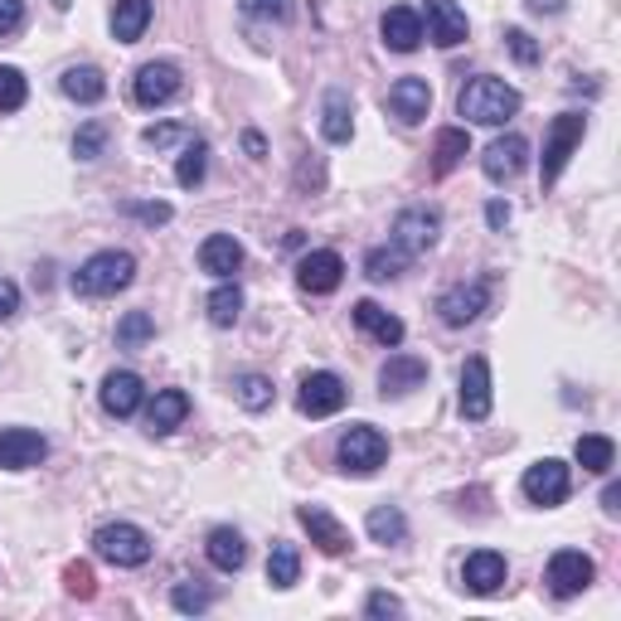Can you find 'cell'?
<instances>
[{"instance_id":"11","label":"cell","mask_w":621,"mask_h":621,"mask_svg":"<svg viewBox=\"0 0 621 621\" xmlns=\"http://www.w3.org/2000/svg\"><path fill=\"white\" fill-rule=\"evenodd\" d=\"M438 233H442V214L438 209H428V204H413V209H403V214L393 219V243H399L408 258L428 253V248L438 243Z\"/></svg>"},{"instance_id":"7","label":"cell","mask_w":621,"mask_h":621,"mask_svg":"<svg viewBox=\"0 0 621 621\" xmlns=\"http://www.w3.org/2000/svg\"><path fill=\"white\" fill-rule=\"evenodd\" d=\"M485 301H491V277H475V282H457V287H447V292L438 297V315H442V325H471L475 315L485 311Z\"/></svg>"},{"instance_id":"6","label":"cell","mask_w":621,"mask_h":621,"mask_svg":"<svg viewBox=\"0 0 621 621\" xmlns=\"http://www.w3.org/2000/svg\"><path fill=\"white\" fill-rule=\"evenodd\" d=\"M180 88H184V73L170 59L141 63L137 78H131V98H137V108H166L170 98H180Z\"/></svg>"},{"instance_id":"12","label":"cell","mask_w":621,"mask_h":621,"mask_svg":"<svg viewBox=\"0 0 621 621\" xmlns=\"http://www.w3.org/2000/svg\"><path fill=\"white\" fill-rule=\"evenodd\" d=\"M524 166H530V141H524L520 131H505V137H495L491 147H485V156H481L485 180H495V184L514 180Z\"/></svg>"},{"instance_id":"37","label":"cell","mask_w":621,"mask_h":621,"mask_svg":"<svg viewBox=\"0 0 621 621\" xmlns=\"http://www.w3.org/2000/svg\"><path fill=\"white\" fill-rule=\"evenodd\" d=\"M151 335H156V315L151 311H127L122 321H117V345H122V350L147 345Z\"/></svg>"},{"instance_id":"30","label":"cell","mask_w":621,"mask_h":621,"mask_svg":"<svg viewBox=\"0 0 621 621\" xmlns=\"http://www.w3.org/2000/svg\"><path fill=\"white\" fill-rule=\"evenodd\" d=\"M147 24H151V0H117L112 34L122 39V44H137V39L147 34Z\"/></svg>"},{"instance_id":"42","label":"cell","mask_w":621,"mask_h":621,"mask_svg":"<svg viewBox=\"0 0 621 621\" xmlns=\"http://www.w3.org/2000/svg\"><path fill=\"white\" fill-rule=\"evenodd\" d=\"M63 588H69V598H92V592H98V578H92V568L88 563H69L63 568Z\"/></svg>"},{"instance_id":"45","label":"cell","mask_w":621,"mask_h":621,"mask_svg":"<svg viewBox=\"0 0 621 621\" xmlns=\"http://www.w3.org/2000/svg\"><path fill=\"white\" fill-rule=\"evenodd\" d=\"M184 137H190V131H184V127L166 122V127H151V131H147V137H141V141H147L151 151H166V147H176V141H184Z\"/></svg>"},{"instance_id":"29","label":"cell","mask_w":621,"mask_h":621,"mask_svg":"<svg viewBox=\"0 0 621 621\" xmlns=\"http://www.w3.org/2000/svg\"><path fill=\"white\" fill-rule=\"evenodd\" d=\"M471 151V137L461 127H442L438 141H432V176H452V170L467 161Z\"/></svg>"},{"instance_id":"27","label":"cell","mask_w":621,"mask_h":621,"mask_svg":"<svg viewBox=\"0 0 621 621\" xmlns=\"http://www.w3.org/2000/svg\"><path fill=\"white\" fill-rule=\"evenodd\" d=\"M204 553H209V563H214L219 573H238V568L248 563V544H243V534H238V530H229V524H219V530H209V544H204Z\"/></svg>"},{"instance_id":"13","label":"cell","mask_w":621,"mask_h":621,"mask_svg":"<svg viewBox=\"0 0 621 621\" xmlns=\"http://www.w3.org/2000/svg\"><path fill=\"white\" fill-rule=\"evenodd\" d=\"M297 520H301V530L311 534V544L321 549V553H330V559H340V553H350V549H354L350 530H345V524H340L325 505H301V510H297Z\"/></svg>"},{"instance_id":"14","label":"cell","mask_w":621,"mask_h":621,"mask_svg":"<svg viewBox=\"0 0 621 621\" xmlns=\"http://www.w3.org/2000/svg\"><path fill=\"white\" fill-rule=\"evenodd\" d=\"M49 457L44 432L34 428H0V467L6 471H30Z\"/></svg>"},{"instance_id":"31","label":"cell","mask_w":621,"mask_h":621,"mask_svg":"<svg viewBox=\"0 0 621 621\" xmlns=\"http://www.w3.org/2000/svg\"><path fill=\"white\" fill-rule=\"evenodd\" d=\"M364 530H369V539L374 544H403L408 539V520H403V510L399 505H374L369 510V520H364Z\"/></svg>"},{"instance_id":"34","label":"cell","mask_w":621,"mask_h":621,"mask_svg":"<svg viewBox=\"0 0 621 621\" xmlns=\"http://www.w3.org/2000/svg\"><path fill=\"white\" fill-rule=\"evenodd\" d=\"M403 268H408V253L399 243L369 248V253H364V277H369V282H393V277H403Z\"/></svg>"},{"instance_id":"3","label":"cell","mask_w":621,"mask_h":621,"mask_svg":"<svg viewBox=\"0 0 621 621\" xmlns=\"http://www.w3.org/2000/svg\"><path fill=\"white\" fill-rule=\"evenodd\" d=\"M335 461L345 475H374L389 461V438L379 428H369V422H354L335 447Z\"/></svg>"},{"instance_id":"5","label":"cell","mask_w":621,"mask_h":621,"mask_svg":"<svg viewBox=\"0 0 621 621\" xmlns=\"http://www.w3.org/2000/svg\"><path fill=\"white\" fill-rule=\"evenodd\" d=\"M92 549H98V559H108L117 568H141L151 559V534L141 530V524H102L98 534H92Z\"/></svg>"},{"instance_id":"24","label":"cell","mask_w":621,"mask_h":621,"mask_svg":"<svg viewBox=\"0 0 621 621\" xmlns=\"http://www.w3.org/2000/svg\"><path fill=\"white\" fill-rule=\"evenodd\" d=\"M190 418V393L184 389H161L147 408V432L151 438H166V432H176L180 422Z\"/></svg>"},{"instance_id":"21","label":"cell","mask_w":621,"mask_h":621,"mask_svg":"<svg viewBox=\"0 0 621 621\" xmlns=\"http://www.w3.org/2000/svg\"><path fill=\"white\" fill-rule=\"evenodd\" d=\"M422 379H428V360H418V354H389V364L379 369V393L384 399H403V393L422 389Z\"/></svg>"},{"instance_id":"8","label":"cell","mask_w":621,"mask_h":621,"mask_svg":"<svg viewBox=\"0 0 621 621\" xmlns=\"http://www.w3.org/2000/svg\"><path fill=\"white\" fill-rule=\"evenodd\" d=\"M520 485H524V500H530V505L553 510V505H563V500H568V485H573V475H568L563 461L544 457V461H534V467L524 471Z\"/></svg>"},{"instance_id":"10","label":"cell","mask_w":621,"mask_h":621,"mask_svg":"<svg viewBox=\"0 0 621 621\" xmlns=\"http://www.w3.org/2000/svg\"><path fill=\"white\" fill-rule=\"evenodd\" d=\"M350 399V389H345V379L340 374H330V369H315V374L301 379V399L297 408L307 418H330V413H340Z\"/></svg>"},{"instance_id":"51","label":"cell","mask_w":621,"mask_h":621,"mask_svg":"<svg viewBox=\"0 0 621 621\" xmlns=\"http://www.w3.org/2000/svg\"><path fill=\"white\" fill-rule=\"evenodd\" d=\"M602 510H607V514H621V485H617V481L602 491Z\"/></svg>"},{"instance_id":"20","label":"cell","mask_w":621,"mask_h":621,"mask_svg":"<svg viewBox=\"0 0 621 621\" xmlns=\"http://www.w3.org/2000/svg\"><path fill=\"white\" fill-rule=\"evenodd\" d=\"M422 39H432L438 49L467 44V10L457 0H428V30H422Z\"/></svg>"},{"instance_id":"50","label":"cell","mask_w":621,"mask_h":621,"mask_svg":"<svg viewBox=\"0 0 621 621\" xmlns=\"http://www.w3.org/2000/svg\"><path fill=\"white\" fill-rule=\"evenodd\" d=\"M485 223H491V229H505V223H510V204L491 200V204H485Z\"/></svg>"},{"instance_id":"54","label":"cell","mask_w":621,"mask_h":621,"mask_svg":"<svg viewBox=\"0 0 621 621\" xmlns=\"http://www.w3.org/2000/svg\"><path fill=\"white\" fill-rule=\"evenodd\" d=\"M49 6H54V10H69V6H73V0H49Z\"/></svg>"},{"instance_id":"18","label":"cell","mask_w":621,"mask_h":621,"mask_svg":"<svg viewBox=\"0 0 621 621\" xmlns=\"http://www.w3.org/2000/svg\"><path fill=\"white\" fill-rule=\"evenodd\" d=\"M98 399H102V413L131 418L141 408V399H147V384H141V374H131V369H112V374L102 379Z\"/></svg>"},{"instance_id":"23","label":"cell","mask_w":621,"mask_h":621,"mask_svg":"<svg viewBox=\"0 0 621 621\" xmlns=\"http://www.w3.org/2000/svg\"><path fill=\"white\" fill-rule=\"evenodd\" d=\"M200 268L209 277H219V282H229V277L243 268V243H238L233 233H209L200 243Z\"/></svg>"},{"instance_id":"36","label":"cell","mask_w":621,"mask_h":621,"mask_svg":"<svg viewBox=\"0 0 621 621\" xmlns=\"http://www.w3.org/2000/svg\"><path fill=\"white\" fill-rule=\"evenodd\" d=\"M233 399L248 408V413H262L272 408V379L268 374H238L233 379Z\"/></svg>"},{"instance_id":"52","label":"cell","mask_w":621,"mask_h":621,"mask_svg":"<svg viewBox=\"0 0 621 621\" xmlns=\"http://www.w3.org/2000/svg\"><path fill=\"white\" fill-rule=\"evenodd\" d=\"M243 151L253 156V161H262V151H268V147H262V137H258V131H243Z\"/></svg>"},{"instance_id":"38","label":"cell","mask_w":621,"mask_h":621,"mask_svg":"<svg viewBox=\"0 0 621 621\" xmlns=\"http://www.w3.org/2000/svg\"><path fill=\"white\" fill-rule=\"evenodd\" d=\"M204 170H209V147H204V141H190L184 156H180V166H176L180 190H194V184L204 180Z\"/></svg>"},{"instance_id":"41","label":"cell","mask_w":621,"mask_h":621,"mask_svg":"<svg viewBox=\"0 0 621 621\" xmlns=\"http://www.w3.org/2000/svg\"><path fill=\"white\" fill-rule=\"evenodd\" d=\"M170 602H176V612L194 617V612H204V607H209V588H200V583H176V588H170Z\"/></svg>"},{"instance_id":"26","label":"cell","mask_w":621,"mask_h":621,"mask_svg":"<svg viewBox=\"0 0 621 621\" xmlns=\"http://www.w3.org/2000/svg\"><path fill=\"white\" fill-rule=\"evenodd\" d=\"M59 88H63V98L83 102V108L108 98V78H102V69H92V63H73V69H63Z\"/></svg>"},{"instance_id":"47","label":"cell","mask_w":621,"mask_h":621,"mask_svg":"<svg viewBox=\"0 0 621 621\" xmlns=\"http://www.w3.org/2000/svg\"><path fill=\"white\" fill-rule=\"evenodd\" d=\"M24 24V0H0V39H10Z\"/></svg>"},{"instance_id":"2","label":"cell","mask_w":621,"mask_h":621,"mask_svg":"<svg viewBox=\"0 0 621 621\" xmlns=\"http://www.w3.org/2000/svg\"><path fill=\"white\" fill-rule=\"evenodd\" d=\"M137 282V258L122 253V248H108V253H92L83 268L73 272V292L78 297H117Z\"/></svg>"},{"instance_id":"35","label":"cell","mask_w":621,"mask_h":621,"mask_svg":"<svg viewBox=\"0 0 621 621\" xmlns=\"http://www.w3.org/2000/svg\"><path fill=\"white\" fill-rule=\"evenodd\" d=\"M297 578H301V553H297V544H272L268 583L287 592V588H297Z\"/></svg>"},{"instance_id":"19","label":"cell","mask_w":621,"mask_h":621,"mask_svg":"<svg viewBox=\"0 0 621 621\" xmlns=\"http://www.w3.org/2000/svg\"><path fill=\"white\" fill-rule=\"evenodd\" d=\"M384 102L403 127H418V122H428V112H432V88H428V78H399Z\"/></svg>"},{"instance_id":"22","label":"cell","mask_w":621,"mask_h":621,"mask_svg":"<svg viewBox=\"0 0 621 621\" xmlns=\"http://www.w3.org/2000/svg\"><path fill=\"white\" fill-rule=\"evenodd\" d=\"M379 34H384V44L393 49V54H413V49L422 44V16L408 6H389L384 20H379Z\"/></svg>"},{"instance_id":"49","label":"cell","mask_w":621,"mask_h":621,"mask_svg":"<svg viewBox=\"0 0 621 621\" xmlns=\"http://www.w3.org/2000/svg\"><path fill=\"white\" fill-rule=\"evenodd\" d=\"M20 315V287L10 277H0V321H16Z\"/></svg>"},{"instance_id":"40","label":"cell","mask_w":621,"mask_h":621,"mask_svg":"<svg viewBox=\"0 0 621 621\" xmlns=\"http://www.w3.org/2000/svg\"><path fill=\"white\" fill-rule=\"evenodd\" d=\"M102 147H108V127H102V122H83V127H78V137H73V156H78V161H98Z\"/></svg>"},{"instance_id":"15","label":"cell","mask_w":621,"mask_h":621,"mask_svg":"<svg viewBox=\"0 0 621 621\" xmlns=\"http://www.w3.org/2000/svg\"><path fill=\"white\" fill-rule=\"evenodd\" d=\"M340 277H345V262H340V253H330V248H315V253L297 262V287L311 297H330L340 287Z\"/></svg>"},{"instance_id":"33","label":"cell","mask_w":621,"mask_h":621,"mask_svg":"<svg viewBox=\"0 0 621 621\" xmlns=\"http://www.w3.org/2000/svg\"><path fill=\"white\" fill-rule=\"evenodd\" d=\"M209 321H214L219 330H229V325H238V315H243V292H238V282L229 277V282H219L214 292H209Z\"/></svg>"},{"instance_id":"53","label":"cell","mask_w":621,"mask_h":621,"mask_svg":"<svg viewBox=\"0 0 621 621\" xmlns=\"http://www.w3.org/2000/svg\"><path fill=\"white\" fill-rule=\"evenodd\" d=\"M530 10H539V16H563V0H530Z\"/></svg>"},{"instance_id":"43","label":"cell","mask_w":621,"mask_h":621,"mask_svg":"<svg viewBox=\"0 0 621 621\" xmlns=\"http://www.w3.org/2000/svg\"><path fill=\"white\" fill-rule=\"evenodd\" d=\"M248 20H292V0H238Z\"/></svg>"},{"instance_id":"39","label":"cell","mask_w":621,"mask_h":621,"mask_svg":"<svg viewBox=\"0 0 621 621\" xmlns=\"http://www.w3.org/2000/svg\"><path fill=\"white\" fill-rule=\"evenodd\" d=\"M24 98H30V83H24L20 69L6 63V69H0V112H20Z\"/></svg>"},{"instance_id":"46","label":"cell","mask_w":621,"mask_h":621,"mask_svg":"<svg viewBox=\"0 0 621 621\" xmlns=\"http://www.w3.org/2000/svg\"><path fill=\"white\" fill-rule=\"evenodd\" d=\"M127 214H131V219H141V223H151V229H156V223H170V214H176V209H170L166 200H156V204H127Z\"/></svg>"},{"instance_id":"1","label":"cell","mask_w":621,"mask_h":621,"mask_svg":"<svg viewBox=\"0 0 621 621\" xmlns=\"http://www.w3.org/2000/svg\"><path fill=\"white\" fill-rule=\"evenodd\" d=\"M457 112L467 117V122H475V127H505L510 117L520 112V92H514L505 78L481 73V78H471V83L461 88Z\"/></svg>"},{"instance_id":"28","label":"cell","mask_w":621,"mask_h":621,"mask_svg":"<svg viewBox=\"0 0 621 621\" xmlns=\"http://www.w3.org/2000/svg\"><path fill=\"white\" fill-rule=\"evenodd\" d=\"M321 131H325V141H335V147H345V141L354 137V117H350V92L345 88H330L325 92Z\"/></svg>"},{"instance_id":"44","label":"cell","mask_w":621,"mask_h":621,"mask_svg":"<svg viewBox=\"0 0 621 621\" xmlns=\"http://www.w3.org/2000/svg\"><path fill=\"white\" fill-rule=\"evenodd\" d=\"M505 44H510V54L530 69V63H539V44H534V34L530 30H505Z\"/></svg>"},{"instance_id":"4","label":"cell","mask_w":621,"mask_h":621,"mask_svg":"<svg viewBox=\"0 0 621 621\" xmlns=\"http://www.w3.org/2000/svg\"><path fill=\"white\" fill-rule=\"evenodd\" d=\"M583 137H588V117L583 112H563V117H553V122H549L544 161H539V180H544V190L563 176V166L573 161L578 147H583Z\"/></svg>"},{"instance_id":"9","label":"cell","mask_w":621,"mask_h":621,"mask_svg":"<svg viewBox=\"0 0 621 621\" xmlns=\"http://www.w3.org/2000/svg\"><path fill=\"white\" fill-rule=\"evenodd\" d=\"M549 592L553 598H578V592L592 588V578H598V568H592V559L583 549H559L549 559Z\"/></svg>"},{"instance_id":"32","label":"cell","mask_w":621,"mask_h":621,"mask_svg":"<svg viewBox=\"0 0 621 621\" xmlns=\"http://www.w3.org/2000/svg\"><path fill=\"white\" fill-rule=\"evenodd\" d=\"M573 457H578V467H583V471H592V475H607V471L617 467V447H612V438H598V432H588V438H578Z\"/></svg>"},{"instance_id":"25","label":"cell","mask_w":621,"mask_h":621,"mask_svg":"<svg viewBox=\"0 0 621 621\" xmlns=\"http://www.w3.org/2000/svg\"><path fill=\"white\" fill-rule=\"evenodd\" d=\"M354 325H360L364 335H374L384 350L403 345V321H399V315H389L379 301H354Z\"/></svg>"},{"instance_id":"16","label":"cell","mask_w":621,"mask_h":621,"mask_svg":"<svg viewBox=\"0 0 621 621\" xmlns=\"http://www.w3.org/2000/svg\"><path fill=\"white\" fill-rule=\"evenodd\" d=\"M461 418H471V422L491 418V364L481 354H471L461 364Z\"/></svg>"},{"instance_id":"17","label":"cell","mask_w":621,"mask_h":621,"mask_svg":"<svg viewBox=\"0 0 621 621\" xmlns=\"http://www.w3.org/2000/svg\"><path fill=\"white\" fill-rule=\"evenodd\" d=\"M510 568H505V553L495 549H475L467 563H461V583H467V592H475V598H491V592L505 588Z\"/></svg>"},{"instance_id":"48","label":"cell","mask_w":621,"mask_h":621,"mask_svg":"<svg viewBox=\"0 0 621 621\" xmlns=\"http://www.w3.org/2000/svg\"><path fill=\"white\" fill-rule=\"evenodd\" d=\"M364 612H369V617H399V612H403V602L393 598V592H369Z\"/></svg>"}]
</instances>
